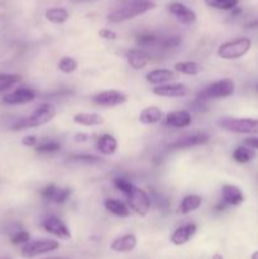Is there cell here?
<instances>
[{"instance_id": "1", "label": "cell", "mask_w": 258, "mask_h": 259, "mask_svg": "<svg viewBox=\"0 0 258 259\" xmlns=\"http://www.w3.org/2000/svg\"><path fill=\"white\" fill-rule=\"evenodd\" d=\"M156 8V3L153 0H128L121 7L116 8L115 10L108 15V20L110 23H123L131 20L138 15L144 14L149 10Z\"/></svg>"}, {"instance_id": "2", "label": "cell", "mask_w": 258, "mask_h": 259, "mask_svg": "<svg viewBox=\"0 0 258 259\" xmlns=\"http://www.w3.org/2000/svg\"><path fill=\"white\" fill-rule=\"evenodd\" d=\"M252 47V40L247 37H240L237 39L224 42L218 47V56L223 60H238L249 52Z\"/></svg>"}, {"instance_id": "3", "label": "cell", "mask_w": 258, "mask_h": 259, "mask_svg": "<svg viewBox=\"0 0 258 259\" xmlns=\"http://www.w3.org/2000/svg\"><path fill=\"white\" fill-rule=\"evenodd\" d=\"M235 83L230 78H222L219 81H215L211 85L202 89L200 93H197L196 100L206 101L210 99H224L229 98L234 94Z\"/></svg>"}, {"instance_id": "4", "label": "cell", "mask_w": 258, "mask_h": 259, "mask_svg": "<svg viewBox=\"0 0 258 259\" xmlns=\"http://www.w3.org/2000/svg\"><path fill=\"white\" fill-rule=\"evenodd\" d=\"M218 125L227 132L238 134H258V119L222 118Z\"/></svg>"}, {"instance_id": "5", "label": "cell", "mask_w": 258, "mask_h": 259, "mask_svg": "<svg viewBox=\"0 0 258 259\" xmlns=\"http://www.w3.org/2000/svg\"><path fill=\"white\" fill-rule=\"evenodd\" d=\"M126 199H128V206L131 207L132 211H134L139 217H146L151 210L152 200L149 197V194L136 185L126 195Z\"/></svg>"}, {"instance_id": "6", "label": "cell", "mask_w": 258, "mask_h": 259, "mask_svg": "<svg viewBox=\"0 0 258 259\" xmlns=\"http://www.w3.org/2000/svg\"><path fill=\"white\" fill-rule=\"evenodd\" d=\"M60 248V243L53 239H39L28 242L24 244L20 250V254L23 258H35L38 255L47 254V253L55 252Z\"/></svg>"}, {"instance_id": "7", "label": "cell", "mask_w": 258, "mask_h": 259, "mask_svg": "<svg viewBox=\"0 0 258 259\" xmlns=\"http://www.w3.org/2000/svg\"><path fill=\"white\" fill-rule=\"evenodd\" d=\"M55 116V105H52V104L50 103L40 104V105L27 118L28 128H38V126L46 125V124L50 123Z\"/></svg>"}, {"instance_id": "8", "label": "cell", "mask_w": 258, "mask_h": 259, "mask_svg": "<svg viewBox=\"0 0 258 259\" xmlns=\"http://www.w3.org/2000/svg\"><path fill=\"white\" fill-rule=\"evenodd\" d=\"M91 101L95 105L103 106V108H114V106L125 104L128 101V96L119 90H105L95 94L91 98Z\"/></svg>"}, {"instance_id": "9", "label": "cell", "mask_w": 258, "mask_h": 259, "mask_svg": "<svg viewBox=\"0 0 258 259\" xmlns=\"http://www.w3.org/2000/svg\"><path fill=\"white\" fill-rule=\"evenodd\" d=\"M42 228L47 233L52 234L53 237L58 238V239L68 240L72 237L70 229L65 224V222L61 220L58 217H56V215H48V217H46L42 220Z\"/></svg>"}, {"instance_id": "10", "label": "cell", "mask_w": 258, "mask_h": 259, "mask_svg": "<svg viewBox=\"0 0 258 259\" xmlns=\"http://www.w3.org/2000/svg\"><path fill=\"white\" fill-rule=\"evenodd\" d=\"M35 98H37V91L34 89L20 86V88L5 94L3 96V103L7 105H23V104L32 103Z\"/></svg>"}, {"instance_id": "11", "label": "cell", "mask_w": 258, "mask_h": 259, "mask_svg": "<svg viewBox=\"0 0 258 259\" xmlns=\"http://www.w3.org/2000/svg\"><path fill=\"white\" fill-rule=\"evenodd\" d=\"M167 9L168 12L179 20L180 23L185 25H190L192 23L196 22L197 15L194 10L190 7H187L186 4L181 2H171L167 5Z\"/></svg>"}, {"instance_id": "12", "label": "cell", "mask_w": 258, "mask_h": 259, "mask_svg": "<svg viewBox=\"0 0 258 259\" xmlns=\"http://www.w3.org/2000/svg\"><path fill=\"white\" fill-rule=\"evenodd\" d=\"M210 136L205 132H200V133L189 134L182 138L176 139L175 142L168 144V148L171 149H184V148H191V147L202 146V144L209 143Z\"/></svg>"}, {"instance_id": "13", "label": "cell", "mask_w": 258, "mask_h": 259, "mask_svg": "<svg viewBox=\"0 0 258 259\" xmlns=\"http://www.w3.org/2000/svg\"><path fill=\"white\" fill-rule=\"evenodd\" d=\"M190 90L184 83H163L153 89V94L161 98H184L189 95Z\"/></svg>"}, {"instance_id": "14", "label": "cell", "mask_w": 258, "mask_h": 259, "mask_svg": "<svg viewBox=\"0 0 258 259\" xmlns=\"http://www.w3.org/2000/svg\"><path fill=\"white\" fill-rule=\"evenodd\" d=\"M192 118L190 111L187 110H176L171 111L164 118V125L174 129H184L191 125Z\"/></svg>"}, {"instance_id": "15", "label": "cell", "mask_w": 258, "mask_h": 259, "mask_svg": "<svg viewBox=\"0 0 258 259\" xmlns=\"http://www.w3.org/2000/svg\"><path fill=\"white\" fill-rule=\"evenodd\" d=\"M196 230L197 227L195 223H187V224L176 228L171 234L169 240L174 245H184L191 240V238L196 234Z\"/></svg>"}, {"instance_id": "16", "label": "cell", "mask_w": 258, "mask_h": 259, "mask_svg": "<svg viewBox=\"0 0 258 259\" xmlns=\"http://www.w3.org/2000/svg\"><path fill=\"white\" fill-rule=\"evenodd\" d=\"M222 201L227 206H239L244 202V195L235 185L225 184L222 186Z\"/></svg>"}, {"instance_id": "17", "label": "cell", "mask_w": 258, "mask_h": 259, "mask_svg": "<svg viewBox=\"0 0 258 259\" xmlns=\"http://www.w3.org/2000/svg\"><path fill=\"white\" fill-rule=\"evenodd\" d=\"M125 58L128 65L136 71L144 68L151 61V56L142 48H131V50H128L125 52Z\"/></svg>"}, {"instance_id": "18", "label": "cell", "mask_w": 258, "mask_h": 259, "mask_svg": "<svg viewBox=\"0 0 258 259\" xmlns=\"http://www.w3.org/2000/svg\"><path fill=\"white\" fill-rule=\"evenodd\" d=\"M175 77H176V75H175L174 71L167 70V68H156V70L149 71L146 75L147 82L154 86L168 83L169 81L175 80Z\"/></svg>"}, {"instance_id": "19", "label": "cell", "mask_w": 258, "mask_h": 259, "mask_svg": "<svg viewBox=\"0 0 258 259\" xmlns=\"http://www.w3.org/2000/svg\"><path fill=\"white\" fill-rule=\"evenodd\" d=\"M137 247V238L134 234H124L111 242L110 249L116 253H129Z\"/></svg>"}, {"instance_id": "20", "label": "cell", "mask_w": 258, "mask_h": 259, "mask_svg": "<svg viewBox=\"0 0 258 259\" xmlns=\"http://www.w3.org/2000/svg\"><path fill=\"white\" fill-rule=\"evenodd\" d=\"M104 207L106 211L113 214L114 217L118 218H128L131 215V207L125 204V202L120 201V200L113 199V197H108L104 200L103 202Z\"/></svg>"}, {"instance_id": "21", "label": "cell", "mask_w": 258, "mask_h": 259, "mask_svg": "<svg viewBox=\"0 0 258 259\" xmlns=\"http://www.w3.org/2000/svg\"><path fill=\"white\" fill-rule=\"evenodd\" d=\"M118 139L109 133L101 134L98 138V142H96L98 151L103 156H111V154H114L116 152V149H118Z\"/></svg>"}, {"instance_id": "22", "label": "cell", "mask_w": 258, "mask_h": 259, "mask_svg": "<svg viewBox=\"0 0 258 259\" xmlns=\"http://www.w3.org/2000/svg\"><path fill=\"white\" fill-rule=\"evenodd\" d=\"M138 120L144 125H153L163 120V113L158 106H148L139 113Z\"/></svg>"}, {"instance_id": "23", "label": "cell", "mask_w": 258, "mask_h": 259, "mask_svg": "<svg viewBox=\"0 0 258 259\" xmlns=\"http://www.w3.org/2000/svg\"><path fill=\"white\" fill-rule=\"evenodd\" d=\"M45 18L52 24H63L70 19V12L63 7H51L45 12Z\"/></svg>"}, {"instance_id": "24", "label": "cell", "mask_w": 258, "mask_h": 259, "mask_svg": "<svg viewBox=\"0 0 258 259\" xmlns=\"http://www.w3.org/2000/svg\"><path fill=\"white\" fill-rule=\"evenodd\" d=\"M73 123L81 126H99L104 124V118L96 113H78L73 115Z\"/></svg>"}, {"instance_id": "25", "label": "cell", "mask_w": 258, "mask_h": 259, "mask_svg": "<svg viewBox=\"0 0 258 259\" xmlns=\"http://www.w3.org/2000/svg\"><path fill=\"white\" fill-rule=\"evenodd\" d=\"M202 205V199L199 195H187L180 202V212L182 215H189L196 211Z\"/></svg>"}, {"instance_id": "26", "label": "cell", "mask_w": 258, "mask_h": 259, "mask_svg": "<svg viewBox=\"0 0 258 259\" xmlns=\"http://www.w3.org/2000/svg\"><path fill=\"white\" fill-rule=\"evenodd\" d=\"M232 158L239 164H247L255 158L254 149L248 146H239L233 151Z\"/></svg>"}, {"instance_id": "27", "label": "cell", "mask_w": 258, "mask_h": 259, "mask_svg": "<svg viewBox=\"0 0 258 259\" xmlns=\"http://www.w3.org/2000/svg\"><path fill=\"white\" fill-rule=\"evenodd\" d=\"M174 68L179 73H182V75L186 76H196L202 71V66L200 63L195 62V61H181V62H176Z\"/></svg>"}, {"instance_id": "28", "label": "cell", "mask_w": 258, "mask_h": 259, "mask_svg": "<svg viewBox=\"0 0 258 259\" xmlns=\"http://www.w3.org/2000/svg\"><path fill=\"white\" fill-rule=\"evenodd\" d=\"M149 197H151L152 201L156 204V206L158 207L161 211L163 212H168L169 209H171V200L168 199L167 196H164L163 194H161V192H157V191H151V194H149Z\"/></svg>"}, {"instance_id": "29", "label": "cell", "mask_w": 258, "mask_h": 259, "mask_svg": "<svg viewBox=\"0 0 258 259\" xmlns=\"http://www.w3.org/2000/svg\"><path fill=\"white\" fill-rule=\"evenodd\" d=\"M205 4L210 8H214L218 10H225L230 12L233 8L238 7L240 0H204Z\"/></svg>"}, {"instance_id": "30", "label": "cell", "mask_w": 258, "mask_h": 259, "mask_svg": "<svg viewBox=\"0 0 258 259\" xmlns=\"http://www.w3.org/2000/svg\"><path fill=\"white\" fill-rule=\"evenodd\" d=\"M22 76L15 75V73H0V93L13 88L20 82Z\"/></svg>"}, {"instance_id": "31", "label": "cell", "mask_w": 258, "mask_h": 259, "mask_svg": "<svg viewBox=\"0 0 258 259\" xmlns=\"http://www.w3.org/2000/svg\"><path fill=\"white\" fill-rule=\"evenodd\" d=\"M35 152L43 154H50V153H56L61 149V144L56 141H45L37 143V146L34 147Z\"/></svg>"}, {"instance_id": "32", "label": "cell", "mask_w": 258, "mask_h": 259, "mask_svg": "<svg viewBox=\"0 0 258 259\" xmlns=\"http://www.w3.org/2000/svg\"><path fill=\"white\" fill-rule=\"evenodd\" d=\"M57 67H58V70L63 73H73L76 70H77L78 63L75 58L66 56V57L61 58L60 62H58V65H57Z\"/></svg>"}, {"instance_id": "33", "label": "cell", "mask_w": 258, "mask_h": 259, "mask_svg": "<svg viewBox=\"0 0 258 259\" xmlns=\"http://www.w3.org/2000/svg\"><path fill=\"white\" fill-rule=\"evenodd\" d=\"M159 40V38L157 35H154L153 33H148V32H143L137 34L136 37V42L139 47H147V46H153L157 45Z\"/></svg>"}, {"instance_id": "34", "label": "cell", "mask_w": 258, "mask_h": 259, "mask_svg": "<svg viewBox=\"0 0 258 259\" xmlns=\"http://www.w3.org/2000/svg\"><path fill=\"white\" fill-rule=\"evenodd\" d=\"M70 162H76V163H85V164H96L100 163L101 158L91 154H73L68 158Z\"/></svg>"}, {"instance_id": "35", "label": "cell", "mask_w": 258, "mask_h": 259, "mask_svg": "<svg viewBox=\"0 0 258 259\" xmlns=\"http://www.w3.org/2000/svg\"><path fill=\"white\" fill-rule=\"evenodd\" d=\"M71 195H72V190L68 189V187H62V189L57 187V190L55 192V196L52 199V202H55L57 205L65 204L70 199Z\"/></svg>"}, {"instance_id": "36", "label": "cell", "mask_w": 258, "mask_h": 259, "mask_svg": "<svg viewBox=\"0 0 258 259\" xmlns=\"http://www.w3.org/2000/svg\"><path fill=\"white\" fill-rule=\"evenodd\" d=\"M157 45L163 48V50H172V48H176L181 45V37H179V35H171V37L159 39Z\"/></svg>"}, {"instance_id": "37", "label": "cell", "mask_w": 258, "mask_h": 259, "mask_svg": "<svg viewBox=\"0 0 258 259\" xmlns=\"http://www.w3.org/2000/svg\"><path fill=\"white\" fill-rule=\"evenodd\" d=\"M30 242V234L25 230H18L10 237V243L14 245H24Z\"/></svg>"}, {"instance_id": "38", "label": "cell", "mask_w": 258, "mask_h": 259, "mask_svg": "<svg viewBox=\"0 0 258 259\" xmlns=\"http://www.w3.org/2000/svg\"><path fill=\"white\" fill-rule=\"evenodd\" d=\"M113 184H114V186H115L119 191L123 192L125 196L129 194V192H131V190L133 189V186H134V185L132 184L129 180L124 179V177H115V179L113 180Z\"/></svg>"}, {"instance_id": "39", "label": "cell", "mask_w": 258, "mask_h": 259, "mask_svg": "<svg viewBox=\"0 0 258 259\" xmlns=\"http://www.w3.org/2000/svg\"><path fill=\"white\" fill-rule=\"evenodd\" d=\"M56 190H57V186H56L55 184H48V185H46L42 190H40L39 194H40V196H42L45 200H47V201H52L53 196H55Z\"/></svg>"}, {"instance_id": "40", "label": "cell", "mask_w": 258, "mask_h": 259, "mask_svg": "<svg viewBox=\"0 0 258 259\" xmlns=\"http://www.w3.org/2000/svg\"><path fill=\"white\" fill-rule=\"evenodd\" d=\"M99 37L105 40H115L118 38V34L109 28H103L99 30Z\"/></svg>"}, {"instance_id": "41", "label": "cell", "mask_w": 258, "mask_h": 259, "mask_svg": "<svg viewBox=\"0 0 258 259\" xmlns=\"http://www.w3.org/2000/svg\"><path fill=\"white\" fill-rule=\"evenodd\" d=\"M38 143V138L35 136H33V134H30V136H25L24 138L22 139V144L25 147H35Z\"/></svg>"}, {"instance_id": "42", "label": "cell", "mask_w": 258, "mask_h": 259, "mask_svg": "<svg viewBox=\"0 0 258 259\" xmlns=\"http://www.w3.org/2000/svg\"><path fill=\"white\" fill-rule=\"evenodd\" d=\"M244 144L253 149H258V137H248V138L244 139Z\"/></svg>"}, {"instance_id": "43", "label": "cell", "mask_w": 258, "mask_h": 259, "mask_svg": "<svg viewBox=\"0 0 258 259\" xmlns=\"http://www.w3.org/2000/svg\"><path fill=\"white\" fill-rule=\"evenodd\" d=\"M73 139H75V142H78V143H83V142L88 141L89 136L86 133H77L75 134Z\"/></svg>"}, {"instance_id": "44", "label": "cell", "mask_w": 258, "mask_h": 259, "mask_svg": "<svg viewBox=\"0 0 258 259\" xmlns=\"http://www.w3.org/2000/svg\"><path fill=\"white\" fill-rule=\"evenodd\" d=\"M245 27H247L248 29H255V28H258V19H254L252 20V22H249L248 24H245Z\"/></svg>"}, {"instance_id": "45", "label": "cell", "mask_w": 258, "mask_h": 259, "mask_svg": "<svg viewBox=\"0 0 258 259\" xmlns=\"http://www.w3.org/2000/svg\"><path fill=\"white\" fill-rule=\"evenodd\" d=\"M240 13H242V8H239V7H235L230 10V15H232V17H238Z\"/></svg>"}, {"instance_id": "46", "label": "cell", "mask_w": 258, "mask_h": 259, "mask_svg": "<svg viewBox=\"0 0 258 259\" xmlns=\"http://www.w3.org/2000/svg\"><path fill=\"white\" fill-rule=\"evenodd\" d=\"M227 207H228V206L224 204V202L220 201L219 204H218L217 206H215V210H217V211H224V210L227 209Z\"/></svg>"}, {"instance_id": "47", "label": "cell", "mask_w": 258, "mask_h": 259, "mask_svg": "<svg viewBox=\"0 0 258 259\" xmlns=\"http://www.w3.org/2000/svg\"><path fill=\"white\" fill-rule=\"evenodd\" d=\"M250 259H258V250H255V252L252 253V255H250Z\"/></svg>"}, {"instance_id": "48", "label": "cell", "mask_w": 258, "mask_h": 259, "mask_svg": "<svg viewBox=\"0 0 258 259\" xmlns=\"http://www.w3.org/2000/svg\"><path fill=\"white\" fill-rule=\"evenodd\" d=\"M211 259H224V258H223L222 254H214L211 257Z\"/></svg>"}, {"instance_id": "49", "label": "cell", "mask_w": 258, "mask_h": 259, "mask_svg": "<svg viewBox=\"0 0 258 259\" xmlns=\"http://www.w3.org/2000/svg\"><path fill=\"white\" fill-rule=\"evenodd\" d=\"M76 2H93V0H76Z\"/></svg>"}, {"instance_id": "50", "label": "cell", "mask_w": 258, "mask_h": 259, "mask_svg": "<svg viewBox=\"0 0 258 259\" xmlns=\"http://www.w3.org/2000/svg\"><path fill=\"white\" fill-rule=\"evenodd\" d=\"M45 259H66V258H45Z\"/></svg>"}]
</instances>
